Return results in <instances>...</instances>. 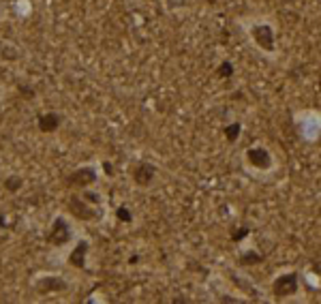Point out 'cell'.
I'll return each instance as SVG.
<instances>
[{"instance_id":"1","label":"cell","mask_w":321,"mask_h":304,"mask_svg":"<svg viewBox=\"0 0 321 304\" xmlns=\"http://www.w3.org/2000/svg\"><path fill=\"white\" fill-rule=\"evenodd\" d=\"M240 167L255 182H272L280 172V159L276 150L263 141H253L240 152Z\"/></svg>"},{"instance_id":"2","label":"cell","mask_w":321,"mask_h":304,"mask_svg":"<svg viewBox=\"0 0 321 304\" xmlns=\"http://www.w3.org/2000/svg\"><path fill=\"white\" fill-rule=\"evenodd\" d=\"M304 283H306V278H304L300 270L285 266L270 276L266 298L274 302H287V304L304 302L306 300V285Z\"/></svg>"},{"instance_id":"3","label":"cell","mask_w":321,"mask_h":304,"mask_svg":"<svg viewBox=\"0 0 321 304\" xmlns=\"http://www.w3.org/2000/svg\"><path fill=\"white\" fill-rule=\"evenodd\" d=\"M242 30L246 39L257 52L266 58L278 56V41H276V26L270 18H251L242 22Z\"/></svg>"},{"instance_id":"4","label":"cell","mask_w":321,"mask_h":304,"mask_svg":"<svg viewBox=\"0 0 321 304\" xmlns=\"http://www.w3.org/2000/svg\"><path fill=\"white\" fill-rule=\"evenodd\" d=\"M67 208H69V212L73 214L77 221H82V223L101 221V219H103V212H105V208H99V206L90 204L82 193H79V191L69 197Z\"/></svg>"},{"instance_id":"5","label":"cell","mask_w":321,"mask_h":304,"mask_svg":"<svg viewBox=\"0 0 321 304\" xmlns=\"http://www.w3.org/2000/svg\"><path fill=\"white\" fill-rule=\"evenodd\" d=\"M73 225H71V221L64 217V214H58V217H54L52 225H50V231H47V242H50L52 246H58V249H62V246H69L71 242H73Z\"/></svg>"},{"instance_id":"6","label":"cell","mask_w":321,"mask_h":304,"mask_svg":"<svg viewBox=\"0 0 321 304\" xmlns=\"http://www.w3.org/2000/svg\"><path fill=\"white\" fill-rule=\"evenodd\" d=\"M158 178V167L154 163L146 161V159H139L131 165V180L135 187L139 189H150Z\"/></svg>"},{"instance_id":"7","label":"cell","mask_w":321,"mask_h":304,"mask_svg":"<svg viewBox=\"0 0 321 304\" xmlns=\"http://www.w3.org/2000/svg\"><path fill=\"white\" fill-rule=\"evenodd\" d=\"M96 180H99V167L94 165H82L73 170L67 180H64V185L69 189H75V191H82V189H88V187H94Z\"/></svg>"},{"instance_id":"8","label":"cell","mask_w":321,"mask_h":304,"mask_svg":"<svg viewBox=\"0 0 321 304\" xmlns=\"http://www.w3.org/2000/svg\"><path fill=\"white\" fill-rule=\"evenodd\" d=\"M37 293L41 295H56V293H62L69 289V283L67 278L60 276V274H41L35 278V283H32Z\"/></svg>"},{"instance_id":"9","label":"cell","mask_w":321,"mask_h":304,"mask_svg":"<svg viewBox=\"0 0 321 304\" xmlns=\"http://www.w3.org/2000/svg\"><path fill=\"white\" fill-rule=\"evenodd\" d=\"M88 249H90V244H88V240H79V242L71 249L69 253V263L75 268H84L86 266V255H88Z\"/></svg>"},{"instance_id":"10","label":"cell","mask_w":321,"mask_h":304,"mask_svg":"<svg viewBox=\"0 0 321 304\" xmlns=\"http://www.w3.org/2000/svg\"><path fill=\"white\" fill-rule=\"evenodd\" d=\"M60 124H62V118H60L58 114H54V111H50V114H45V116L39 118V129H41L43 133L58 131Z\"/></svg>"},{"instance_id":"11","label":"cell","mask_w":321,"mask_h":304,"mask_svg":"<svg viewBox=\"0 0 321 304\" xmlns=\"http://www.w3.org/2000/svg\"><path fill=\"white\" fill-rule=\"evenodd\" d=\"M24 187V178H20V176H9V178L5 180V189L11 191V193H15V191H20Z\"/></svg>"},{"instance_id":"12","label":"cell","mask_w":321,"mask_h":304,"mask_svg":"<svg viewBox=\"0 0 321 304\" xmlns=\"http://www.w3.org/2000/svg\"><path fill=\"white\" fill-rule=\"evenodd\" d=\"M163 5H165V9L167 11H180V9H184V7L189 5V0H163Z\"/></svg>"},{"instance_id":"13","label":"cell","mask_w":321,"mask_h":304,"mask_svg":"<svg viewBox=\"0 0 321 304\" xmlns=\"http://www.w3.org/2000/svg\"><path fill=\"white\" fill-rule=\"evenodd\" d=\"M116 219L122 221V223H131V221H133V214L126 210V206H120L118 210H116Z\"/></svg>"},{"instance_id":"14","label":"cell","mask_w":321,"mask_h":304,"mask_svg":"<svg viewBox=\"0 0 321 304\" xmlns=\"http://www.w3.org/2000/svg\"><path fill=\"white\" fill-rule=\"evenodd\" d=\"M152 3H156V0H152Z\"/></svg>"}]
</instances>
